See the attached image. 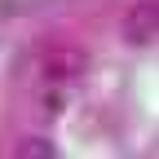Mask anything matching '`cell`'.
<instances>
[{
  "label": "cell",
  "instance_id": "obj_1",
  "mask_svg": "<svg viewBox=\"0 0 159 159\" xmlns=\"http://www.w3.org/2000/svg\"><path fill=\"white\" fill-rule=\"evenodd\" d=\"M124 40H133V44H150V40H155V0H142V5L128 9Z\"/></svg>",
  "mask_w": 159,
  "mask_h": 159
},
{
  "label": "cell",
  "instance_id": "obj_2",
  "mask_svg": "<svg viewBox=\"0 0 159 159\" xmlns=\"http://www.w3.org/2000/svg\"><path fill=\"white\" fill-rule=\"evenodd\" d=\"M22 155H44V159H53V142H44V137H31V142H22Z\"/></svg>",
  "mask_w": 159,
  "mask_h": 159
}]
</instances>
